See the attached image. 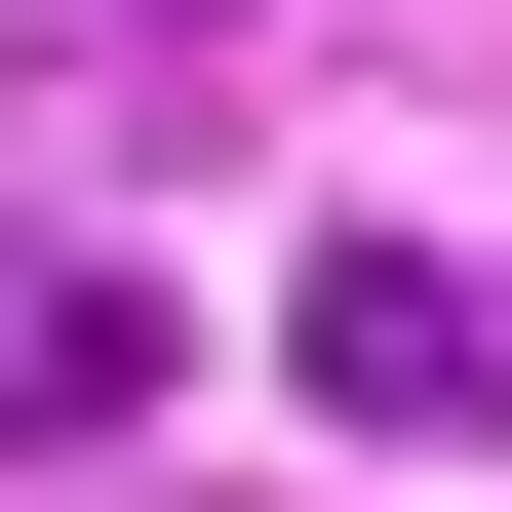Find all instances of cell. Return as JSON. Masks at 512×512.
Segmentation results:
<instances>
[{"mask_svg":"<svg viewBox=\"0 0 512 512\" xmlns=\"http://www.w3.org/2000/svg\"><path fill=\"white\" fill-rule=\"evenodd\" d=\"M119 394H158V276L119 237H0V434H119Z\"/></svg>","mask_w":512,"mask_h":512,"instance_id":"cell-2","label":"cell"},{"mask_svg":"<svg viewBox=\"0 0 512 512\" xmlns=\"http://www.w3.org/2000/svg\"><path fill=\"white\" fill-rule=\"evenodd\" d=\"M276 355H316V434H512V276H473V237H316Z\"/></svg>","mask_w":512,"mask_h":512,"instance_id":"cell-1","label":"cell"}]
</instances>
